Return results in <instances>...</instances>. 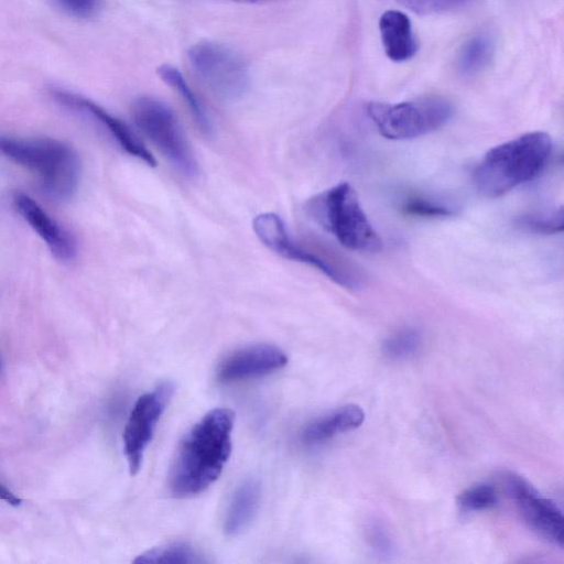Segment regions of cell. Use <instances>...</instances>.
Here are the masks:
<instances>
[{
	"instance_id": "obj_5",
	"label": "cell",
	"mask_w": 564,
	"mask_h": 564,
	"mask_svg": "<svg viewBox=\"0 0 564 564\" xmlns=\"http://www.w3.org/2000/svg\"><path fill=\"white\" fill-rule=\"evenodd\" d=\"M366 111L384 138L409 140L445 126L454 107L445 98L424 97L398 104L373 101L367 105Z\"/></svg>"
},
{
	"instance_id": "obj_28",
	"label": "cell",
	"mask_w": 564,
	"mask_h": 564,
	"mask_svg": "<svg viewBox=\"0 0 564 564\" xmlns=\"http://www.w3.org/2000/svg\"><path fill=\"white\" fill-rule=\"evenodd\" d=\"M230 1L253 3V2H259V1H262V0H230Z\"/></svg>"
},
{
	"instance_id": "obj_18",
	"label": "cell",
	"mask_w": 564,
	"mask_h": 564,
	"mask_svg": "<svg viewBox=\"0 0 564 564\" xmlns=\"http://www.w3.org/2000/svg\"><path fill=\"white\" fill-rule=\"evenodd\" d=\"M494 55V42L490 35L477 33L470 36L460 47L457 55V70L465 77L481 73Z\"/></svg>"
},
{
	"instance_id": "obj_26",
	"label": "cell",
	"mask_w": 564,
	"mask_h": 564,
	"mask_svg": "<svg viewBox=\"0 0 564 564\" xmlns=\"http://www.w3.org/2000/svg\"><path fill=\"white\" fill-rule=\"evenodd\" d=\"M70 14L77 18H88L99 8L101 0H57Z\"/></svg>"
},
{
	"instance_id": "obj_4",
	"label": "cell",
	"mask_w": 564,
	"mask_h": 564,
	"mask_svg": "<svg viewBox=\"0 0 564 564\" xmlns=\"http://www.w3.org/2000/svg\"><path fill=\"white\" fill-rule=\"evenodd\" d=\"M307 215L344 247L377 252L382 240L368 220L355 189L339 183L311 197L305 204Z\"/></svg>"
},
{
	"instance_id": "obj_29",
	"label": "cell",
	"mask_w": 564,
	"mask_h": 564,
	"mask_svg": "<svg viewBox=\"0 0 564 564\" xmlns=\"http://www.w3.org/2000/svg\"><path fill=\"white\" fill-rule=\"evenodd\" d=\"M1 369H2V364H1V358H0V372H1Z\"/></svg>"
},
{
	"instance_id": "obj_16",
	"label": "cell",
	"mask_w": 564,
	"mask_h": 564,
	"mask_svg": "<svg viewBox=\"0 0 564 564\" xmlns=\"http://www.w3.org/2000/svg\"><path fill=\"white\" fill-rule=\"evenodd\" d=\"M260 495V482L256 478H248L237 487L224 518L226 535H238L250 524L258 510Z\"/></svg>"
},
{
	"instance_id": "obj_24",
	"label": "cell",
	"mask_w": 564,
	"mask_h": 564,
	"mask_svg": "<svg viewBox=\"0 0 564 564\" xmlns=\"http://www.w3.org/2000/svg\"><path fill=\"white\" fill-rule=\"evenodd\" d=\"M402 7L416 14H436L464 7L470 0H397Z\"/></svg>"
},
{
	"instance_id": "obj_21",
	"label": "cell",
	"mask_w": 564,
	"mask_h": 564,
	"mask_svg": "<svg viewBox=\"0 0 564 564\" xmlns=\"http://www.w3.org/2000/svg\"><path fill=\"white\" fill-rule=\"evenodd\" d=\"M519 224L525 229L538 234L562 232L564 224L563 207L522 216L519 219Z\"/></svg>"
},
{
	"instance_id": "obj_23",
	"label": "cell",
	"mask_w": 564,
	"mask_h": 564,
	"mask_svg": "<svg viewBox=\"0 0 564 564\" xmlns=\"http://www.w3.org/2000/svg\"><path fill=\"white\" fill-rule=\"evenodd\" d=\"M402 209L408 215L429 218L448 217L455 214L453 207L420 196L406 198L402 205Z\"/></svg>"
},
{
	"instance_id": "obj_3",
	"label": "cell",
	"mask_w": 564,
	"mask_h": 564,
	"mask_svg": "<svg viewBox=\"0 0 564 564\" xmlns=\"http://www.w3.org/2000/svg\"><path fill=\"white\" fill-rule=\"evenodd\" d=\"M0 153L34 172L51 197L72 196L79 177V159L66 143L50 139H17L0 135Z\"/></svg>"
},
{
	"instance_id": "obj_20",
	"label": "cell",
	"mask_w": 564,
	"mask_h": 564,
	"mask_svg": "<svg viewBox=\"0 0 564 564\" xmlns=\"http://www.w3.org/2000/svg\"><path fill=\"white\" fill-rule=\"evenodd\" d=\"M421 333L413 327H405L388 336L382 343V352L389 359L403 360L413 356L421 347Z\"/></svg>"
},
{
	"instance_id": "obj_14",
	"label": "cell",
	"mask_w": 564,
	"mask_h": 564,
	"mask_svg": "<svg viewBox=\"0 0 564 564\" xmlns=\"http://www.w3.org/2000/svg\"><path fill=\"white\" fill-rule=\"evenodd\" d=\"M379 31L386 55L393 62L411 59L417 43L408 15L398 10H388L379 19Z\"/></svg>"
},
{
	"instance_id": "obj_15",
	"label": "cell",
	"mask_w": 564,
	"mask_h": 564,
	"mask_svg": "<svg viewBox=\"0 0 564 564\" xmlns=\"http://www.w3.org/2000/svg\"><path fill=\"white\" fill-rule=\"evenodd\" d=\"M364 421L365 411L357 404H347L307 423L301 437L307 444L322 443L338 434L356 430Z\"/></svg>"
},
{
	"instance_id": "obj_7",
	"label": "cell",
	"mask_w": 564,
	"mask_h": 564,
	"mask_svg": "<svg viewBox=\"0 0 564 564\" xmlns=\"http://www.w3.org/2000/svg\"><path fill=\"white\" fill-rule=\"evenodd\" d=\"M252 227L260 241L284 259L314 267L344 288L356 289L361 284L362 278L359 271L350 264L307 249L294 240L279 215L259 214L253 219Z\"/></svg>"
},
{
	"instance_id": "obj_6",
	"label": "cell",
	"mask_w": 564,
	"mask_h": 564,
	"mask_svg": "<svg viewBox=\"0 0 564 564\" xmlns=\"http://www.w3.org/2000/svg\"><path fill=\"white\" fill-rule=\"evenodd\" d=\"M131 113L139 130L177 171L187 177L198 174L194 152L177 117L165 102L154 97L141 96L133 101Z\"/></svg>"
},
{
	"instance_id": "obj_8",
	"label": "cell",
	"mask_w": 564,
	"mask_h": 564,
	"mask_svg": "<svg viewBox=\"0 0 564 564\" xmlns=\"http://www.w3.org/2000/svg\"><path fill=\"white\" fill-rule=\"evenodd\" d=\"M187 56L195 75L217 97L232 101L248 91L249 68L230 47L216 42H200L188 50Z\"/></svg>"
},
{
	"instance_id": "obj_2",
	"label": "cell",
	"mask_w": 564,
	"mask_h": 564,
	"mask_svg": "<svg viewBox=\"0 0 564 564\" xmlns=\"http://www.w3.org/2000/svg\"><path fill=\"white\" fill-rule=\"evenodd\" d=\"M552 152V139L542 131L524 133L490 149L474 171L478 192L499 197L535 178Z\"/></svg>"
},
{
	"instance_id": "obj_9",
	"label": "cell",
	"mask_w": 564,
	"mask_h": 564,
	"mask_svg": "<svg viewBox=\"0 0 564 564\" xmlns=\"http://www.w3.org/2000/svg\"><path fill=\"white\" fill-rule=\"evenodd\" d=\"M173 392L171 382H162L135 401L123 431V452L131 475L140 470L145 448Z\"/></svg>"
},
{
	"instance_id": "obj_1",
	"label": "cell",
	"mask_w": 564,
	"mask_h": 564,
	"mask_svg": "<svg viewBox=\"0 0 564 564\" xmlns=\"http://www.w3.org/2000/svg\"><path fill=\"white\" fill-rule=\"evenodd\" d=\"M234 422L231 410L217 408L184 435L167 476L174 498L195 497L217 480L231 454Z\"/></svg>"
},
{
	"instance_id": "obj_12",
	"label": "cell",
	"mask_w": 564,
	"mask_h": 564,
	"mask_svg": "<svg viewBox=\"0 0 564 564\" xmlns=\"http://www.w3.org/2000/svg\"><path fill=\"white\" fill-rule=\"evenodd\" d=\"M13 200L19 214L42 238L56 259L69 261L75 258L74 238L37 202L22 192H17Z\"/></svg>"
},
{
	"instance_id": "obj_25",
	"label": "cell",
	"mask_w": 564,
	"mask_h": 564,
	"mask_svg": "<svg viewBox=\"0 0 564 564\" xmlns=\"http://www.w3.org/2000/svg\"><path fill=\"white\" fill-rule=\"evenodd\" d=\"M367 539L371 547L379 554L389 555L393 551V544L384 528L378 523H371L367 529Z\"/></svg>"
},
{
	"instance_id": "obj_13",
	"label": "cell",
	"mask_w": 564,
	"mask_h": 564,
	"mask_svg": "<svg viewBox=\"0 0 564 564\" xmlns=\"http://www.w3.org/2000/svg\"><path fill=\"white\" fill-rule=\"evenodd\" d=\"M55 98L62 104L88 112L112 137L117 144L129 155L139 159L149 166H156V160L135 133L120 119L113 117L91 100L64 91H55Z\"/></svg>"
},
{
	"instance_id": "obj_11",
	"label": "cell",
	"mask_w": 564,
	"mask_h": 564,
	"mask_svg": "<svg viewBox=\"0 0 564 564\" xmlns=\"http://www.w3.org/2000/svg\"><path fill=\"white\" fill-rule=\"evenodd\" d=\"M288 364L285 352L271 344L243 347L228 356L219 366L217 379L232 382L269 375Z\"/></svg>"
},
{
	"instance_id": "obj_27",
	"label": "cell",
	"mask_w": 564,
	"mask_h": 564,
	"mask_svg": "<svg viewBox=\"0 0 564 564\" xmlns=\"http://www.w3.org/2000/svg\"><path fill=\"white\" fill-rule=\"evenodd\" d=\"M0 499L4 500L7 503L18 507L21 505L22 500L15 496L10 489L0 484Z\"/></svg>"
},
{
	"instance_id": "obj_10",
	"label": "cell",
	"mask_w": 564,
	"mask_h": 564,
	"mask_svg": "<svg viewBox=\"0 0 564 564\" xmlns=\"http://www.w3.org/2000/svg\"><path fill=\"white\" fill-rule=\"evenodd\" d=\"M505 487L516 502L528 525L554 545L563 546L564 519L561 509L552 500L542 497L524 478L508 473Z\"/></svg>"
},
{
	"instance_id": "obj_19",
	"label": "cell",
	"mask_w": 564,
	"mask_h": 564,
	"mask_svg": "<svg viewBox=\"0 0 564 564\" xmlns=\"http://www.w3.org/2000/svg\"><path fill=\"white\" fill-rule=\"evenodd\" d=\"M134 563L140 564H197L206 563L193 546L184 542H173L152 547L140 554Z\"/></svg>"
},
{
	"instance_id": "obj_22",
	"label": "cell",
	"mask_w": 564,
	"mask_h": 564,
	"mask_svg": "<svg viewBox=\"0 0 564 564\" xmlns=\"http://www.w3.org/2000/svg\"><path fill=\"white\" fill-rule=\"evenodd\" d=\"M497 500L495 488L486 484L471 486L462 491L457 497V503L465 511L490 509L497 503Z\"/></svg>"
},
{
	"instance_id": "obj_17",
	"label": "cell",
	"mask_w": 564,
	"mask_h": 564,
	"mask_svg": "<svg viewBox=\"0 0 564 564\" xmlns=\"http://www.w3.org/2000/svg\"><path fill=\"white\" fill-rule=\"evenodd\" d=\"M158 74L164 83L183 98L200 131L206 135H212V120L196 94L188 86L183 74L175 66L170 64L161 65L158 68Z\"/></svg>"
}]
</instances>
